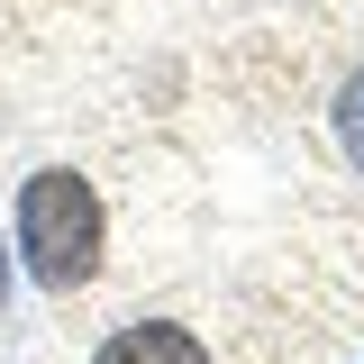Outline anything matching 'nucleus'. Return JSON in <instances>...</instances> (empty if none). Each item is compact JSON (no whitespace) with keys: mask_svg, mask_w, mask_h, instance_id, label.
I'll use <instances>...</instances> for the list:
<instances>
[{"mask_svg":"<svg viewBox=\"0 0 364 364\" xmlns=\"http://www.w3.org/2000/svg\"><path fill=\"white\" fill-rule=\"evenodd\" d=\"M100 255H109V210H100L91 173L37 164L18 182V264H28V282L73 301V291L100 282Z\"/></svg>","mask_w":364,"mask_h":364,"instance_id":"obj_1","label":"nucleus"},{"mask_svg":"<svg viewBox=\"0 0 364 364\" xmlns=\"http://www.w3.org/2000/svg\"><path fill=\"white\" fill-rule=\"evenodd\" d=\"M91 364H210V346L182 318H128V328H109L91 346Z\"/></svg>","mask_w":364,"mask_h":364,"instance_id":"obj_2","label":"nucleus"},{"mask_svg":"<svg viewBox=\"0 0 364 364\" xmlns=\"http://www.w3.org/2000/svg\"><path fill=\"white\" fill-rule=\"evenodd\" d=\"M328 128H337V155L364 173V64L337 82V100H328Z\"/></svg>","mask_w":364,"mask_h":364,"instance_id":"obj_3","label":"nucleus"},{"mask_svg":"<svg viewBox=\"0 0 364 364\" xmlns=\"http://www.w3.org/2000/svg\"><path fill=\"white\" fill-rule=\"evenodd\" d=\"M0 301H9V255H0Z\"/></svg>","mask_w":364,"mask_h":364,"instance_id":"obj_4","label":"nucleus"}]
</instances>
